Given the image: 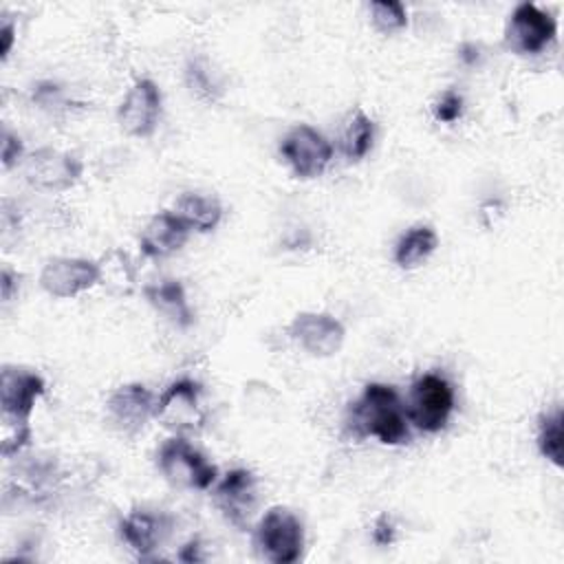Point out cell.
Listing matches in <instances>:
<instances>
[{
  "mask_svg": "<svg viewBox=\"0 0 564 564\" xmlns=\"http://www.w3.org/2000/svg\"><path fill=\"white\" fill-rule=\"evenodd\" d=\"M346 425L355 438H377L383 445H403L412 436L403 399L392 386L379 381L364 386L348 408Z\"/></svg>",
  "mask_w": 564,
  "mask_h": 564,
  "instance_id": "obj_1",
  "label": "cell"
},
{
  "mask_svg": "<svg viewBox=\"0 0 564 564\" xmlns=\"http://www.w3.org/2000/svg\"><path fill=\"white\" fill-rule=\"evenodd\" d=\"M256 551L271 564H295L304 551V524L286 507H271L256 524Z\"/></svg>",
  "mask_w": 564,
  "mask_h": 564,
  "instance_id": "obj_2",
  "label": "cell"
},
{
  "mask_svg": "<svg viewBox=\"0 0 564 564\" xmlns=\"http://www.w3.org/2000/svg\"><path fill=\"white\" fill-rule=\"evenodd\" d=\"M159 471L172 487L207 491L216 478L218 469L212 465L183 434H174L156 452Z\"/></svg>",
  "mask_w": 564,
  "mask_h": 564,
  "instance_id": "obj_3",
  "label": "cell"
},
{
  "mask_svg": "<svg viewBox=\"0 0 564 564\" xmlns=\"http://www.w3.org/2000/svg\"><path fill=\"white\" fill-rule=\"evenodd\" d=\"M454 405L456 397L449 379L438 372H425L412 383L405 412L410 425L425 434H436L447 425Z\"/></svg>",
  "mask_w": 564,
  "mask_h": 564,
  "instance_id": "obj_4",
  "label": "cell"
},
{
  "mask_svg": "<svg viewBox=\"0 0 564 564\" xmlns=\"http://www.w3.org/2000/svg\"><path fill=\"white\" fill-rule=\"evenodd\" d=\"M200 394L203 388L194 379L172 381L154 403V419L174 434L198 432L207 419Z\"/></svg>",
  "mask_w": 564,
  "mask_h": 564,
  "instance_id": "obj_5",
  "label": "cell"
},
{
  "mask_svg": "<svg viewBox=\"0 0 564 564\" xmlns=\"http://www.w3.org/2000/svg\"><path fill=\"white\" fill-rule=\"evenodd\" d=\"M557 35V20L533 2H520L505 29V46L518 55H533L544 51Z\"/></svg>",
  "mask_w": 564,
  "mask_h": 564,
  "instance_id": "obj_6",
  "label": "cell"
},
{
  "mask_svg": "<svg viewBox=\"0 0 564 564\" xmlns=\"http://www.w3.org/2000/svg\"><path fill=\"white\" fill-rule=\"evenodd\" d=\"M280 154L297 178L308 181L319 176L328 167L333 159V143L317 128L308 123H297L284 134L280 143Z\"/></svg>",
  "mask_w": 564,
  "mask_h": 564,
  "instance_id": "obj_7",
  "label": "cell"
},
{
  "mask_svg": "<svg viewBox=\"0 0 564 564\" xmlns=\"http://www.w3.org/2000/svg\"><path fill=\"white\" fill-rule=\"evenodd\" d=\"M84 163L73 152L40 148L24 159V178L31 187L44 192L70 189L82 176Z\"/></svg>",
  "mask_w": 564,
  "mask_h": 564,
  "instance_id": "obj_8",
  "label": "cell"
},
{
  "mask_svg": "<svg viewBox=\"0 0 564 564\" xmlns=\"http://www.w3.org/2000/svg\"><path fill=\"white\" fill-rule=\"evenodd\" d=\"M161 88L150 77H139L119 104L117 121L121 130L139 139L152 137L161 117Z\"/></svg>",
  "mask_w": 564,
  "mask_h": 564,
  "instance_id": "obj_9",
  "label": "cell"
},
{
  "mask_svg": "<svg viewBox=\"0 0 564 564\" xmlns=\"http://www.w3.org/2000/svg\"><path fill=\"white\" fill-rule=\"evenodd\" d=\"M289 335L311 357H333L344 346L346 328L330 313L304 311L297 313L289 324Z\"/></svg>",
  "mask_w": 564,
  "mask_h": 564,
  "instance_id": "obj_10",
  "label": "cell"
},
{
  "mask_svg": "<svg viewBox=\"0 0 564 564\" xmlns=\"http://www.w3.org/2000/svg\"><path fill=\"white\" fill-rule=\"evenodd\" d=\"M99 282V264L86 258L57 256L46 260L40 273V286L59 300H68L88 291Z\"/></svg>",
  "mask_w": 564,
  "mask_h": 564,
  "instance_id": "obj_11",
  "label": "cell"
},
{
  "mask_svg": "<svg viewBox=\"0 0 564 564\" xmlns=\"http://www.w3.org/2000/svg\"><path fill=\"white\" fill-rule=\"evenodd\" d=\"M214 502L225 516L227 522L247 529L249 518L258 502V478L251 469L236 467L223 476V480L214 489Z\"/></svg>",
  "mask_w": 564,
  "mask_h": 564,
  "instance_id": "obj_12",
  "label": "cell"
},
{
  "mask_svg": "<svg viewBox=\"0 0 564 564\" xmlns=\"http://www.w3.org/2000/svg\"><path fill=\"white\" fill-rule=\"evenodd\" d=\"M44 379L24 368L4 366L0 375V405L7 423H29L35 401L44 394Z\"/></svg>",
  "mask_w": 564,
  "mask_h": 564,
  "instance_id": "obj_13",
  "label": "cell"
},
{
  "mask_svg": "<svg viewBox=\"0 0 564 564\" xmlns=\"http://www.w3.org/2000/svg\"><path fill=\"white\" fill-rule=\"evenodd\" d=\"M154 394L143 383H123L106 401L110 423L132 436L145 427L154 416Z\"/></svg>",
  "mask_w": 564,
  "mask_h": 564,
  "instance_id": "obj_14",
  "label": "cell"
},
{
  "mask_svg": "<svg viewBox=\"0 0 564 564\" xmlns=\"http://www.w3.org/2000/svg\"><path fill=\"white\" fill-rule=\"evenodd\" d=\"M170 533V518L148 509H134L119 522L121 540L139 555L150 557Z\"/></svg>",
  "mask_w": 564,
  "mask_h": 564,
  "instance_id": "obj_15",
  "label": "cell"
},
{
  "mask_svg": "<svg viewBox=\"0 0 564 564\" xmlns=\"http://www.w3.org/2000/svg\"><path fill=\"white\" fill-rule=\"evenodd\" d=\"M189 238V227L174 212L154 214L141 231L139 245L148 258H167Z\"/></svg>",
  "mask_w": 564,
  "mask_h": 564,
  "instance_id": "obj_16",
  "label": "cell"
},
{
  "mask_svg": "<svg viewBox=\"0 0 564 564\" xmlns=\"http://www.w3.org/2000/svg\"><path fill=\"white\" fill-rule=\"evenodd\" d=\"M174 214L189 227V231L207 234L218 227L223 218V205L212 194L185 192L174 207Z\"/></svg>",
  "mask_w": 564,
  "mask_h": 564,
  "instance_id": "obj_17",
  "label": "cell"
},
{
  "mask_svg": "<svg viewBox=\"0 0 564 564\" xmlns=\"http://www.w3.org/2000/svg\"><path fill=\"white\" fill-rule=\"evenodd\" d=\"M145 300L165 317L176 322L178 326H189L194 319V313L187 304L185 289L178 280H159L143 286Z\"/></svg>",
  "mask_w": 564,
  "mask_h": 564,
  "instance_id": "obj_18",
  "label": "cell"
},
{
  "mask_svg": "<svg viewBox=\"0 0 564 564\" xmlns=\"http://www.w3.org/2000/svg\"><path fill=\"white\" fill-rule=\"evenodd\" d=\"M438 247V236L427 225H416L405 231L397 247H394V262L401 269H416L421 267Z\"/></svg>",
  "mask_w": 564,
  "mask_h": 564,
  "instance_id": "obj_19",
  "label": "cell"
},
{
  "mask_svg": "<svg viewBox=\"0 0 564 564\" xmlns=\"http://www.w3.org/2000/svg\"><path fill=\"white\" fill-rule=\"evenodd\" d=\"M372 141H375V121L361 108H355L348 115L346 126L341 128V134H339L341 154L350 163L361 161L370 152Z\"/></svg>",
  "mask_w": 564,
  "mask_h": 564,
  "instance_id": "obj_20",
  "label": "cell"
},
{
  "mask_svg": "<svg viewBox=\"0 0 564 564\" xmlns=\"http://www.w3.org/2000/svg\"><path fill=\"white\" fill-rule=\"evenodd\" d=\"M538 449L555 467L564 465V414H562V408H555L553 412L540 416Z\"/></svg>",
  "mask_w": 564,
  "mask_h": 564,
  "instance_id": "obj_21",
  "label": "cell"
},
{
  "mask_svg": "<svg viewBox=\"0 0 564 564\" xmlns=\"http://www.w3.org/2000/svg\"><path fill=\"white\" fill-rule=\"evenodd\" d=\"M99 264V282L108 284V289L112 293L119 295H128L134 286V271L130 267V260L123 251L112 249L108 251Z\"/></svg>",
  "mask_w": 564,
  "mask_h": 564,
  "instance_id": "obj_22",
  "label": "cell"
},
{
  "mask_svg": "<svg viewBox=\"0 0 564 564\" xmlns=\"http://www.w3.org/2000/svg\"><path fill=\"white\" fill-rule=\"evenodd\" d=\"M185 84L189 88V93L200 99V101H216L223 93L216 75L212 73L209 64L205 57H189L185 64Z\"/></svg>",
  "mask_w": 564,
  "mask_h": 564,
  "instance_id": "obj_23",
  "label": "cell"
},
{
  "mask_svg": "<svg viewBox=\"0 0 564 564\" xmlns=\"http://www.w3.org/2000/svg\"><path fill=\"white\" fill-rule=\"evenodd\" d=\"M370 20L379 33L392 35L408 26V11L397 0H375L370 2Z\"/></svg>",
  "mask_w": 564,
  "mask_h": 564,
  "instance_id": "obj_24",
  "label": "cell"
},
{
  "mask_svg": "<svg viewBox=\"0 0 564 564\" xmlns=\"http://www.w3.org/2000/svg\"><path fill=\"white\" fill-rule=\"evenodd\" d=\"M31 441V425L29 423H7L2 430V456L11 458L22 452Z\"/></svg>",
  "mask_w": 564,
  "mask_h": 564,
  "instance_id": "obj_25",
  "label": "cell"
},
{
  "mask_svg": "<svg viewBox=\"0 0 564 564\" xmlns=\"http://www.w3.org/2000/svg\"><path fill=\"white\" fill-rule=\"evenodd\" d=\"M463 110H465V101H463V95H458L456 90H445L432 106V112L441 123L458 121L463 117Z\"/></svg>",
  "mask_w": 564,
  "mask_h": 564,
  "instance_id": "obj_26",
  "label": "cell"
},
{
  "mask_svg": "<svg viewBox=\"0 0 564 564\" xmlns=\"http://www.w3.org/2000/svg\"><path fill=\"white\" fill-rule=\"evenodd\" d=\"M2 165L9 170L13 167L15 163L22 161L24 156V145H22V139L18 134H13L9 128L2 130Z\"/></svg>",
  "mask_w": 564,
  "mask_h": 564,
  "instance_id": "obj_27",
  "label": "cell"
},
{
  "mask_svg": "<svg viewBox=\"0 0 564 564\" xmlns=\"http://www.w3.org/2000/svg\"><path fill=\"white\" fill-rule=\"evenodd\" d=\"M372 542L377 546H390L394 542V524L386 513H381L372 524Z\"/></svg>",
  "mask_w": 564,
  "mask_h": 564,
  "instance_id": "obj_28",
  "label": "cell"
},
{
  "mask_svg": "<svg viewBox=\"0 0 564 564\" xmlns=\"http://www.w3.org/2000/svg\"><path fill=\"white\" fill-rule=\"evenodd\" d=\"M20 291V275H15L9 269L0 271V293H2V302L9 304L13 300V295H18Z\"/></svg>",
  "mask_w": 564,
  "mask_h": 564,
  "instance_id": "obj_29",
  "label": "cell"
},
{
  "mask_svg": "<svg viewBox=\"0 0 564 564\" xmlns=\"http://www.w3.org/2000/svg\"><path fill=\"white\" fill-rule=\"evenodd\" d=\"M13 42H15V26H13V22L4 20L0 26V59L9 57Z\"/></svg>",
  "mask_w": 564,
  "mask_h": 564,
  "instance_id": "obj_30",
  "label": "cell"
},
{
  "mask_svg": "<svg viewBox=\"0 0 564 564\" xmlns=\"http://www.w3.org/2000/svg\"><path fill=\"white\" fill-rule=\"evenodd\" d=\"M480 57H482V53H480V46H478V44L465 42V44L458 46V59H460L465 66H476V64H480Z\"/></svg>",
  "mask_w": 564,
  "mask_h": 564,
  "instance_id": "obj_31",
  "label": "cell"
},
{
  "mask_svg": "<svg viewBox=\"0 0 564 564\" xmlns=\"http://www.w3.org/2000/svg\"><path fill=\"white\" fill-rule=\"evenodd\" d=\"M178 560L183 562H203V553H200V542L194 538L189 540L181 551H178Z\"/></svg>",
  "mask_w": 564,
  "mask_h": 564,
  "instance_id": "obj_32",
  "label": "cell"
}]
</instances>
